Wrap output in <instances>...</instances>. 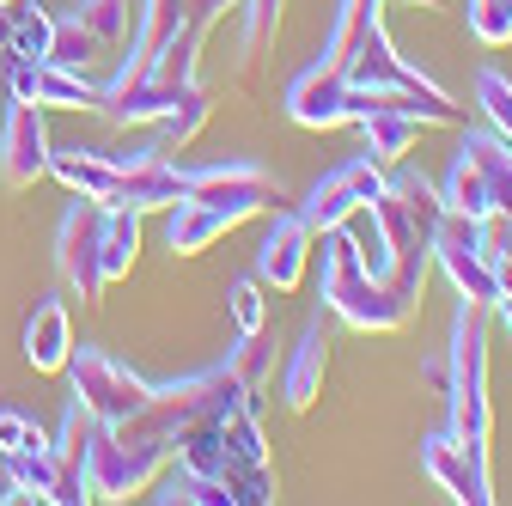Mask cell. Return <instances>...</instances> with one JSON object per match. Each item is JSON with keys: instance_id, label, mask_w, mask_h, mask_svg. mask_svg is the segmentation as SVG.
<instances>
[{"instance_id": "30bf717a", "label": "cell", "mask_w": 512, "mask_h": 506, "mask_svg": "<svg viewBox=\"0 0 512 506\" xmlns=\"http://www.w3.org/2000/svg\"><path fill=\"white\" fill-rule=\"evenodd\" d=\"M287 116L299 129H342L348 122V61L317 49L299 68V80L287 86Z\"/></svg>"}, {"instance_id": "484cf974", "label": "cell", "mask_w": 512, "mask_h": 506, "mask_svg": "<svg viewBox=\"0 0 512 506\" xmlns=\"http://www.w3.org/2000/svg\"><path fill=\"white\" fill-rule=\"evenodd\" d=\"M43 427L25 415V409H0V458H13V452H25V446H43Z\"/></svg>"}, {"instance_id": "7402d4cb", "label": "cell", "mask_w": 512, "mask_h": 506, "mask_svg": "<svg viewBox=\"0 0 512 506\" xmlns=\"http://www.w3.org/2000/svg\"><path fill=\"white\" fill-rule=\"evenodd\" d=\"M269 342H263V330H256V336H238V348L226 354V366L238 372V385L250 391V397H263V385H269Z\"/></svg>"}, {"instance_id": "7c38bea8", "label": "cell", "mask_w": 512, "mask_h": 506, "mask_svg": "<svg viewBox=\"0 0 512 506\" xmlns=\"http://www.w3.org/2000/svg\"><path fill=\"white\" fill-rule=\"evenodd\" d=\"M43 171H49V129H43V110L13 98L7 122H0V177H7L13 189H31Z\"/></svg>"}, {"instance_id": "cb8c5ba5", "label": "cell", "mask_w": 512, "mask_h": 506, "mask_svg": "<svg viewBox=\"0 0 512 506\" xmlns=\"http://www.w3.org/2000/svg\"><path fill=\"white\" fill-rule=\"evenodd\" d=\"M226 305H232V324H238V336H256V330L269 324V299H263V275H244V281H232Z\"/></svg>"}, {"instance_id": "d6986e66", "label": "cell", "mask_w": 512, "mask_h": 506, "mask_svg": "<svg viewBox=\"0 0 512 506\" xmlns=\"http://www.w3.org/2000/svg\"><path fill=\"white\" fill-rule=\"evenodd\" d=\"M49 37H55V19L37 7V0H13L7 7V55H49Z\"/></svg>"}, {"instance_id": "ffe728a7", "label": "cell", "mask_w": 512, "mask_h": 506, "mask_svg": "<svg viewBox=\"0 0 512 506\" xmlns=\"http://www.w3.org/2000/svg\"><path fill=\"white\" fill-rule=\"evenodd\" d=\"M238 7H244V68H250V61H263L269 49H275V31H281V7H287V0H238Z\"/></svg>"}, {"instance_id": "7a4b0ae2", "label": "cell", "mask_w": 512, "mask_h": 506, "mask_svg": "<svg viewBox=\"0 0 512 506\" xmlns=\"http://www.w3.org/2000/svg\"><path fill=\"white\" fill-rule=\"evenodd\" d=\"M439 196L452 214L470 220H506L512 226V141L500 129H470L452 171H445Z\"/></svg>"}, {"instance_id": "9c48e42d", "label": "cell", "mask_w": 512, "mask_h": 506, "mask_svg": "<svg viewBox=\"0 0 512 506\" xmlns=\"http://www.w3.org/2000/svg\"><path fill=\"white\" fill-rule=\"evenodd\" d=\"M384 189V165H372L366 153L360 159H342L336 171H324L311 183V196L299 202V220L311 226V232H330V226H342V220H354L372 196Z\"/></svg>"}, {"instance_id": "4dcf8cb0", "label": "cell", "mask_w": 512, "mask_h": 506, "mask_svg": "<svg viewBox=\"0 0 512 506\" xmlns=\"http://www.w3.org/2000/svg\"><path fill=\"white\" fill-rule=\"evenodd\" d=\"M0 7H13V0H0Z\"/></svg>"}, {"instance_id": "52a82bcc", "label": "cell", "mask_w": 512, "mask_h": 506, "mask_svg": "<svg viewBox=\"0 0 512 506\" xmlns=\"http://www.w3.org/2000/svg\"><path fill=\"white\" fill-rule=\"evenodd\" d=\"M104 232H110V208L80 196L61 220V238H55V269L86 305L104 299Z\"/></svg>"}, {"instance_id": "ac0fdd59", "label": "cell", "mask_w": 512, "mask_h": 506, "mask_svg": "<svg viewBox=\"0 0 512 506\" xmlns=\"http://www.w3.org/2000/svg\"><path fill=\"white\" fill-rule=\"evenodd\" d=\"M98 49H122L128 37H135V0H80V13H74Z\"/></svg>"}, {"instance_id": "2e32d148", "label": "cell", "mask_w": 512, "mask_h": 506, "mask_svg": "<svg viewBox=\"0 0 512 506\" xmlns=\"http://www.w3.org/2000/svg\"><path fill=\"white\" fill-rule=\"evenodd\" d=\"M421 129H427V122H421V116H409V110H372V116L360 122V135H366V159H372V165H403V153L421 141Z\"/></svg>"}, {"instance_id": "f546056e", "label": "cell", "mask_w": 512, "mask_h": 506, "mask_svg": "<svg viewBox=\"0 0 512 506\" xmlns=\"http://www.w3.org/2000/svg\"><path fill=\"white\" fill-rule=\"evenodd\" d=\"M409 7H445V0H409Z\"/></svg>"}, {"instance_id": "5b68a950", "label": "cell", "mask_w": 512, "mask_h": 506, "mask_svg": "<svg viewBox=\"0 0 512 506\" xmlns=\"http://www.w3.org/2000/svg\"><path fill=\"white\" fill-rule=\"evenodd\" d=\"M433 269L458 287V299H470V305H488V311H494L500 281H494L488 244H482V220L445 208V220H439V232H433Z\"/></svg>"}, {"instance_id": "ba28073f", "label": "cell", "mask_w": 512, "mask_h": 506, "mask_svg": "<svg viewBox=\"0 0 512 506\" xmlns=\"http://www.w3.org/2000/svg\"><path fill=\"white\" fill-rule=\"evenodd\" d=\"M421 470L452 494L458 506H494V476H488V439H464L439 427L421 439Z\"/></svg>"}, {"instance_id": "4fadbf2b", "label": "cell", "mask_w": 512, "mask_h": 506, "mask_svg": "<svg viewBox=\"0 0 512 506\" xmlns=\"http://www.w3.org/2000/svg\"><path fill=\"white\" fill-rule=\"evenodd\" d=\"M311 226L299 214H275V226L263 232V250H256V275H263L275 293H293L305 281V263H311Z\"/></svg>"}, {"instance_id": "8992f818", "label": "cell", "mask_w": 512, "mask_h": 506, "mask_svg": "<svg viewBox=\"0 0 512 506\" xmlns=\"http://www.w3.org/2000/svg\"><path fill=\"white\" fill-rule=\"evenodd\" d=\"M61 372H74V397H80L98 421H128V415L153 397L147 378L128 372V366H122L116 354H104V348H74Z\"/></svg>"}, {"instance_id": "d4e9b609", "label": "cell", "mask_w": 512, "mask_h": 506, "mask_svg": "<svg viewBox=\"0 0 512 506\" xmlns=\"http://www.w3.org/2000/svg\"><path fill=\"white\" fill-rule=\"evenodd\" d=\"M476 104L488 110L494 129L512 141V80H506V74H494V68H482V74H476Z\"/></svg>"}, {"instance_id": "5bb4252c", "label": "cell", "mask_w": 512, "mask_h": 506, "mask_svg": "<svg viewBox=\"0 0 512 506\" xmlns=\"http://www.w3.org/2000/svg\"><path fill=\"white\" fill-rule=\"evenodd\" d=\"M324 372H330V336H324V324H311L299 336L293 360H287V378H281V397H287L293 415H305L317 397H324Z\"/></svg>"}, {"instance_id": "83f0119b", "label": "cell", "mask_w": 512, "mask_h": 506, "mask_svg": "<svg viewBox=\"0 0 512 506\" xmlns=\"http://www.w3.org/2000/svg\"><path fill=\"white\" fill-rule=\"evenodd\" d=\"M494 318H500V324L512 330V293H500V299H494Z\"/></svg>"}, {"instance_id": "9a60e30c", "label": "cell", "mask_w": 512, "mask_h": 506, "mask_svg": "<svg viewBox=\"0 0 512 506\" xmlns=\"http://www.w3.org/2000/svg\"><path fill=\"white\" fill-rule=\"evenodd\" d=\"M25 354L37 372H61L74 354V324H68V305L61 299H37L31 305V324H25Z\"/></svg>"}, {"instance_id": "603a6c76", "label": "cell", "mask_w": 512, "mask_h": 506, "mask_svg": "<svg viewBox=\"0 0 512 506\" xmlns=\"http://www.w3.org/2000/svg\"><path fill=\"white\" fill-rule=\"evenodd\" d=\"M98 55V43H92V31L68 13V19H55V37H49V55L43 61H55V68H86V61Z\"/></svg>"}, {"instance_id": "277c9868", "label": "cell", "mask_w": 512, "mask_h": 506, "mask_svg": "<svg viewBox=\"0 0 512 506\" xmlns=\"http://www.w3.org/2000/svg\"><path fill=\"white\" fill-rule=\"evenodd\" d=\"M183 202H196L208 208L226 232L256 220V214H269L281 202V183L263 171V165H250V159H226V165H196V171H183Z\"/></svg>"}, {"instance_id": "e0dca14e", "label": "cell", "mask_w": 512, "mask_h": 506, "mask_svg": "<svg viewBox=\"0 0 512 506\" xmlns=\"http://www.w3.org/2000/svg\"><path fill=\"white\" fill-rule=\"evenodd\" d=\"M208 116H214V98H208L202 86H189L165 116H153V122H159V141H153V147H159V153H183L189 141L208 129Z\"/></svg>"}, {"instance_id": "f1b7e54d", "label": "cell", "mask_w": 512, "mask_h": 506, "mask_svg": "<svg viewBox=\"0 0 512 506\" xmlns=\"http://www.w3.org/2000/svg\"><path fill=\"white\" fill-rule=\"evenodd\" d=\"M0 49H7V7H0Z\"/></svg>"}, {"instance_id": "4316f807", "label": "cell", "mask_w": 512, "mask_h": 506, "mask_svg": "<svg viewBox=\"0 0 512 506\" xmlns=\"http://www.w3.org/2000/svg\"><path fill=\"white\" fill-rule=\"evenodd\" d=\"M421 385H433V391L445 397V360H427V366H421Z\"/></svg>"}, {"instance_id": "3957f363", "label": "cell", "mask_w": 512, "mask_h": 506, "mask_svg": "<svg viewBox=\"0 0 512 506\" xmlns=\"http://www.w3.org/2000/svg\"><path fill=\"white\" fill-rule=\"evenodd\" d=\"M445 403H452V433L488 439L494 403H488V305H458L452 318V354H445Z\"/></svg>"}, {"instance_id": "6da1fadb", "label": "cell", "mask_w": 512, "mask_h": 506, "mask_svg": "<svg viewBox=\"0 0 512 506\" xmlns=\"http://www.w3.org/2000/svg\"><path fill=\"white\" fill-rule=\"evenodd\" d=\"M324 305L336 311V318L360 336H397L415 324V311H421V293L397 287V281H378L366 263H360V250L348 238V226H330L324 232Z\"/></svg>"}, {"instance_id": "44dd1931", "label": "cell", "mask_w": 512, "mask_h": 506, "mask_svg": "<svg viewBox=\"0 0 512 506\" xmlns=\"http://www.w3.org/2000/svg\"><path fill=\"white\" fill-rule=\"evenodd\" d=\"M464 19H470V37L482 49H506L512 43V0H464Z\"/></svg>"}, {"instance_id": "8fae6325", "label": "cell", "mask_w": 512, "mask_h": 506, "mask_svg": "<svg viewBox=\"0 0 512 506\" xmlns=\"http://www.w3.org/2000/svg\"><path fill=\"white\" fill-rule=\"evenodd\" d=\"M13 98L37 110H98V86L80 68H55L43 55H13Z\"/></svg>"}]
</instances>
